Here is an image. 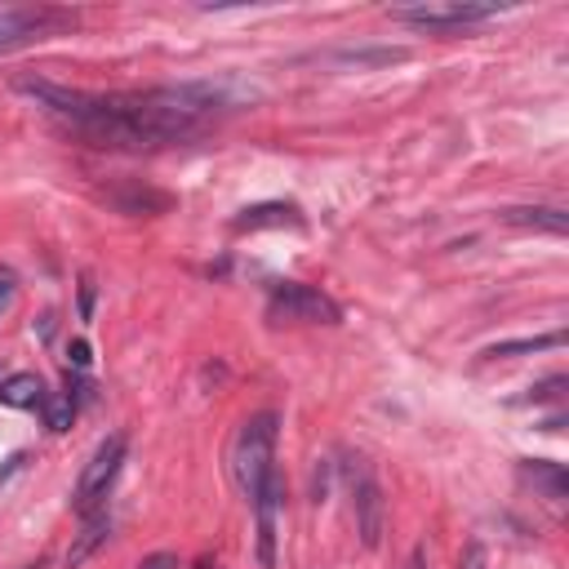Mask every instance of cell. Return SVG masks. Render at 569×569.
<instances>
[{
    "instance_id": "cell-1",
    "label": "cell",
    "mask_w": 569,
    "mask_h": 569,
    "mask_svg": "<svg viewBox=\"0 0 569 569\" xmlns=\"http://www.w3.org/2000/svg\"><path fill=\"white\" fill-rule=\"evenodd\" d=\"M22 93H31L49 116L67 120L76 133L102 142V147H164L200 133L222 107V89L213 84H164L147 93H84L49 80H18Z\"/></svg>"
},
{
    "instance_id": "cell-2",
    "label": "cell",
    "mask_w": 569,
    "mask_h": 569,
    "mask_svg": "<svg viewBox=\"0 0 569 569\" xmlns=\"http://www.w3.org/2000/svg\"><path fill=\"white\" fill-rule=\"evenodd\" d=\"M271 458H276V413H253V418H244V427L236 431V445H231V480H236V489H240L249 502H253V498L267 489V480L276 476Z\"/></svg>"
},
{
    "instance_id": "cell-3",
    "label": "cell",
    "mask_w": 569,
    "mask_h": 569,
    "mask_svg": "<svg viewBox=\"0 0 569 569\" xmlns=\"http://www.w3.org/2000/svg\"><path fill=\"white\" fill-rule=\"evenodd\" d=\"M267 311H271V320H307V325H338L342 320L338 302L329 293H320L316 284H302V280H276Z\"/></svg>"
},
{
    "instance_id": "cell-4",
    "label": "cell",
    "mask_w": 569,
    "mask_h": 569,
    "mask_svg": "<svg viewBox=\"0 0 569 569\" xmlns=\"http://www.w3.org/2000/svg\"><path fill=\"white\" fill-rule=\"evenodd\" d=\"M124 449H129L124 431H111V436L93 449V458L84 462V471H80V480H76V493H71V507H76L80 516L98 511V502L107 498V489H111V480H116V471H120V462H124Z\"/></svg>"
},
{
    "instance_id": "cell-5",
    "label": "cell",
    "mask_w": 569,
    "mask_h": 569,
    "mask_svg": "<svg viewBox=\"0 0 569 569\" xmlns=\"http://www.w3.org/2000/svg\"><path fill=\"white\" fill-rule=\"evenodd\" d=\"M62 27H76L71 9H49V4L0 9V53H9L18 44H31V40H44V36H53Z\"/></svg>"
},
{
    "instance_id": "cell-6",
    "label": "cell",
    "mask_w": 569,
    "mask_h": 569,
    "mask_svg": "<svg viewBox=\"0 0 569 569\" xmlns=\"http://www.w3.org/2000/svg\"><path fill=\"white\" fill-rule=\"evenodd\" d=\"M493 13H498L493 4H462V0H427V4H400V9H391L396 22L427 27V31L471 27V22H485V18H493Z\"/></svg>"
},
{
    "instance_id": "cell-7",
    "label": "cell",
    "mask_w": 569,
    "mask_h": 569,
    "mask_svg": "<svg viewBox=\"0 0 569 569\" xmlns=\"http://www.w3.org/2000/svg\"><path fill=\"white\" fill-rule=\"evenodd\" d=\"M347 485H351V511H356V533L365 547H378L382 542V489L373 480V471L351 458L347 462Z\"/></svg>"
},
{
    "instance_id": "cell-8",
    "label": "cell",
    "mask_w": 569,
    "mask_h": 569,
    "mask_svg": "<svg viewBox=\"0 0 569 569\" xmlns=\"http://www.w3.org/2000/svg\"><path fill=\"white\" fill-rule=\"evenodd\" d=\"M258 227H302V213H298V204L267 200V204H249L231 218V231H258Z\"/></svg>"
},
{
    "instance_id": "cell-9",
    "label": "cell",
    "mask_w": 569,
    "mask_h": 569,
    "mask_svg": "<svg viewBox=\"0 0 569 569\" xmlns=\"http://www.w3.org/2000/svg\"><path fill=\"white\" fill-rule=\"evenodd\" d=\"M520 480H529L533 489H542L551 502H565V493H569L565 467H560V462H547V458H525V462H520Z\"/></svg>"
},
{
    "instance_id": "cell-10",
    "label": "cell",
    "mask_w": 569,
    "mask_h": 569,
    "mask_svg": "<svg viewBox=\"0 0 569 569\" xmlns=\"http://www.w3.org/2000/svg\"><path fill=\"white\" fill-rule=\"evenodd\" d=\"M107 533H111V516H107V511H89V516H84V529H80L76 542L67 547V569L84 565V560L107 542Z\"/></svg>"
},
{
    "instance_id": "cell-11",
    "label": "cell",
    "mask_w": 569,
    "mask_h": 569,
    "mask_svg": "<svg viewBox=\"0 0 569 569\" xmlns=\"http://www.w3.org/2000/svg\"><path fill=\"white\" fill-rule=\"evenodd\" d=\"M44 396L49 391H44V382L36 373H13V378L0 382V405H9V409H40Z\"/></svg>"
},
{
    "instance_id": "cell-12",
    "label": "cell",
    "mask_w": 569,
    "mask_h": 569,
    "mask_svg": "<svg viewBox=\"0 0 569 569\" xmlns=\"http://www.w3.org/2000/svg\"><path fill=\"white\" fill-rule=\"evenodd\" d=\"M502 222H511V227H533V231H551V236H565V227H569L565 209H551V204L507 209V213H502Z\"/></svg>"
},
{
    "instance_id": "cell-13",
    "label": "cell",
    "mask_w": 569,
    "mask_h": 569,
    "mask_svg": "<svg viewBox=\"0 0 569 569\" xmlns=\"http://www.w3.org/2000/svg\"><path fill=\"white\" fill-rule=\"evenodd\" d=\"M565 333L551 329V333H538V338H516V342H493L485 347V360H498V356H525V351H547V347H560Z\"/></svg>"
},
{
    "instance_id": "cell-14",
    "label": "cell",
    "mask_w": 569,
    "mask_h": 569,
    "mask_svg": "<svg viewBox=\"0 0 569 569\" xmlns=\"http://www.w3.org/2000/svg\"><path fill=\"white\" fill-rule=\"evenodd\" d=\"M44 427L49 431H67L71 427V418H76V391L67 387V391H58V396H44Z\"/></svg>"
},
{
    "instance_id": "cell-15",
    "label": "cell",
    "mask_w": 569,
    "mask_h": 569,
    "mask_svg": "<svg viewBox=\"0 0 569 569\" xmlns=\"http://www.w3.org/2000/svg\"><path fill=\"white\" fill-rule=\"evenodd\" d=\"M458 569H489V551L471 538V542L462 547V556H458Z\"/></svg>"
},
{
    "instance_id": "cell-16",
    "label": "cell",
    "mask_w": 569,
    "mask_h": 569,
    "mask_svg": "<svg viewBox=\"0 0 569 569\" xmlns=\"http://www.w3.org/2000/svg\"><path fill=\"white\" fill-rule=\"evenodd\" d=\"M560 387H565V378L556 373V378H547V382H538V387H529V396H525V400H516V405H533V400H551V396H560Z\"/></svg>"
},
{
    "instance_id": "cell-17",
    "label": "cell",
    "mask_w": 569,
    "mask_h": 569,
    "mask_svg": "<svg viewBox=\"0 0 569 569\" xmlns=\"http://www.w3.org/2000/svg\"><path fill=\"white\" fill-rule=\"evenodd\" d=\"M13 293H18V280H13L9 267H0V316L13 307Z\"/></svg>"
},
{
    "instance_id": "cell-18",
    "label": "cell",
    "mask_w": 569,
    "mask_h": 569,
    "mask_svg": "<svg viewBox=\"0 0 569 569\" xmlns=\"http://www.w3.org/2000/svg\"><path fill=\"white\" fill-rule=\"evenodd\" d=\"M67 360H71L76 369H89V360H93V356H89V342H84V338L67 342Z\"/></svg>"
},
{
    "instance_id": "cell-19",
    "label": "cell",
    "mask_w": 569,
    "mask_h": 569,
    "mask_svg": "<svg viewBox=\"0 0 569 569\" xmlns=\"http://www.w3.org/2000/svg\"><path fill=\"white\" fill-rule=\"evenodd\" d=\"M138 569H178V556H169V551H156V556H147Z\"/></svg>"
},
{
    "instance_id": "cell-20",
    "label": "cell",
    "mask_w": 569,
    "mask_h": 569,
    "mask_svg": "<svg viewBox=\"0 0 569 569\" xmlns=\"http://www.w3.org/2000/svg\"><path fill=\"white\" fill-rule=\"evenodd\" d=\"M196 569H218V560H209V556H200V565Z\"/></svg>"
}]
</instances>
